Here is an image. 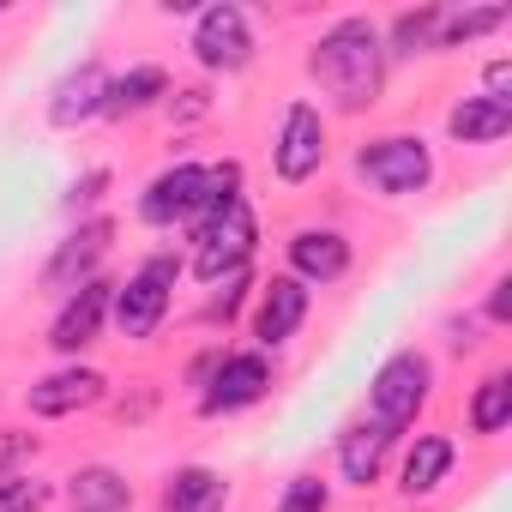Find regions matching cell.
Segmentation results:
<instances>
[{"mask_svg": "<svg viewBox=\"0 0 512 512\" xmlns=\"http://www.w3.org/2000/svg\"><path fill=\"white\" fill-rule=\"evenodd\" d=\"M67 512H133V482L115 464H79L61 482Z\"/></svg>", "mask_w": 512, "mask_h": 512, "instance_id": "18", "label": "cell"}, {"mask_svg": "<svg viewBox=\"0 0 512 512\" xmlns=\"http://www.w3.org/2000/svg\"><path fill=\"white\" fill-rule=\"evenodd\" d=\"M223 506H229V476L211 470V464L169 470V482L157 494V512H223Z\"/></svg>", "mask_w": 512, "mask_h": 512, "instance_id": "19", "label": "cell"}, {"mask_svg": "<svg viewBox=\"0 0 512 512\" xmlns=\"http://www.w3.org/2000/svg\"><path fill=\"white\" fill-rule=\"evenodd\" d=\"M187 241H193V278L217 290L223 278L247 272L253 247H260V217H253V205H247V199H235V205H223L217 217L193 223V229H187Z\"/></svg>", "mask_w": 512, "mask_h": 512, "instance_id": "5", "label": "cell"}, {"mask_svg": "<svg viewBox=\"0 0 512 512\" xmlns=\"http://www.w3.org/2000/svg\"><path fill=\"white\" fill-rule=\"evenodd\" d=\"M434 31H440V7H416V13H398L392 25H380L386 61H416V55H434Z\"/></svg>", "mask_w": 512, "mask_h": 512, "instance_id": "24", "label": "cell"}, {"mask_svg": "<svg viewBox=\"0 0 512 512\" xmlns=\"http://www.w3.org/2000/svg\"><path fill=\"white\" fill-rule=\"evenodd\" d=\"M452 464H458V440H452V434H440V428L416 434V440L404 446V458H398V494H404V500H428V494L452 476Z\"/></svg>", "mask_w": 512, "mask_h": 512, "instance_id": "16", "label": "cell"}, {"mask_svg": "<svg viewBox=\"0 0 512 512\" xmlns=\"http://www.w3.org/2000/svg\"><path fill=\"white\" fill-rule=\"evenodd\" d=\"M109 302H115V284H109V278H91V284H79L73 296H61V308H55V320H49V350L67 356V362H79V356L103 338Z\"/></svg>", "mask_w": 512, "mask_h": 512, "instance_id": "11", "label": "cell"}, {"mask_svg": "<svg viewBox=\"0 0 512 512\" xmlns=\"http://www.w3.org/2000/svg\"><path fill=\"white\" fill-rule=\"evenodd\" d=\"M109 247H115V217H85V223H79V229H67V235H61V247L49 253V266H43V290L73 296L79 284L103 278Z\"/></svg>", "mask_w": 512, "mask_h": 512, "instance_id": "9", "label": "cell"}, {"mask_svg": "<svg viewBox=\"0 0 512 512\" xmlns=\"http://www.w3.org/2000/svg\"><path fill=\"white\" fill-rule=\"evenodd\" d=\"M31 458H37V434H25V428H0V482H7V476H25Z\"/></svg>", "mask_w": 512, "mask_h": 512, "instance_id": "27", "label": "cell"}, {"mask_svg": "<svg viewBox=\"0 0 512 512\" xmlns=\"http://www.w3.org/2000/svg\"><path fill=\"white\" fill-rule=\"evenodd\" d=\"M506 133H512V109H500L488 97H464L446 115V139L452 145H500Z\"/></svg>", "mask_w": 512, "mask_h": 512, "instance_id": "21", "label": "cell"}, {"mask_svg": "<svg viewBox=\"0 0 512 512\" xmlns=\"http://www.w3.org/2000/svg\"><path fill=\"white\" fill-rule=\"evenodd\" d=\"M278 512H332V482H326V476H314V470L290 476V482H284V494H278Z\"/></svg>", "mask_w": 512, "mask_h": 512, "instance_id": "25", "label": "cell"}, {"mask_svg": "<svg viewBox=\"0 0 512 512\" xmlns=\"http://www.w3.org/2000/svg\"><path fill=\"white\" fill-rule=\"evenodd\" d=\"M470 434H482V440H494V434H506V422H512V368H494V374H482L476 380V392H470Z\"/></svg>", "mask_w": 512, "mask_h": 512, "instance_id": "22", "label": "cell"}, {"mask_svg": "<svg viewBox=\"0 0 512 512\" xmlns=\"http://www.w3.org/2000/svg\"><path fill=\"white\" fill-rule=\"evenodd\" d=\"M284 260H290V278L308 284V290H326L338 278H350V260H356V247L344 229L332 223H302L290 241H284Z\"/></svg>", "mask_w": 512, "mask_h": 512, "instance_id": "12", "label": "cell"}, {"mask_svg": "<svg viewBox=\"0 0 512 512\" xmlns=\"http://www.w3.org/2000/svg\"><path fill=\"white\" fill-rule=\"evenodd\" d=\"M428 398H434V356L416 350V344H404L368 380V422H380L386 434H404L428 410Z\"/></svg>", "mask_w": 512, "mask_h": 512, "instance_id": "3", "label": "cell"}, {"mask_svg": "<svg viewBox=\"0 0 512 512\" xmlns=\"http://www.w3.org/2000/svg\"><path fill=\"white\" fill-rule=\"evenodd\" d=\"M482 97L500 103V109H512V61H506V55H494V61L482 67Z\"/></svg>", "mask_w": 512, "mask_h": 512, "instance_id": "29", "label": "cell"}, {"mask_svg": "<svg viewBox=\"0 0 512 512\" xmlns=\"http://www.w3.org/2000/svg\"><path fill=\"white\" fill-rule=\"evenodd\" d=\"M181 272H187V260H181L175 247H157V253H145V260L127 272V284H115V302H109V320H115V332H121V338H133V344L157 338V326L169 320V302H175V284H181Z\"/></svg>", "mask_w": 512, "mask_h": 512, "instance_id": "2", "label": "cell"}, {"mask_svg": "<svg viewBox=\"0 0 512 512\" xmlns=\"http://www.w3.org/2000/svg\"><path fill=\"white\" fill-rule=\"evenodd\" d=\"M350 163L380 199H416L434 187V145L422 133H380V139L356 145Z\"/></svg>", "mask_w": 512, "mask_h": 512, "instance_id": "4", "label": "cell"}, {"mask_svg": "<svg viewBox=\"0 0 512 512\" xmlns=\"http://www.w3.org/2000/svg\"><path fill=\"white\" fill-rule=\"evenodd\" d=\"M163 97H169V73H163L157 61H139V67H127L121 79H109V103H103V115H109V121H133V115L157 109Z\"/></svg>", "mask_w": 512, "mask_h": 512, "instance_id": "20", "label": "cell"}, {"mask_svg": "<svg viewBox=\"0 0 512 512\" xmlns=\"http://www.w3.org/2000/svg\"><path fill=\"white\" fill-rule=\"evenodd\" d=\"M386 67H392V61H386L380 25H374L368 13L332 19V25L314 37V49H308V79L326 91V103H332L338 115L374 109L380 91H386Z\"/></svg>", "mask_w": 512, "mask_h": 512, "instance_id": "1", "label": "cell"}, {"mask_svg": "<svg viewBox=\"0 0 512 512\" xmlns=\"http://www.w3.org/2000/svg\"><path fill=\"white\" fill-rule=\"evenodd\" d=\"M308 308H314V290L296 284L290 272L266 278L260 290H253V338H260V350H284L302 326H308Z\"/></svg>", "mask_w": 512, "mask_h": 512, "instance_id": "14", "label": "cell"}, {"mask_svg": "<svg viewBox=\"0 0 512 512\" xmlns=\"http://www.w3.org/2000/svg\"><path fill=\"white\" fill-rule=\"evenodd\" d=\"M482 320H488V326H506V320H512V278H494V290H488V308H482Z\"/></svg>", "mask_w": 512, "mask_h": 512, "instance_id": "32", "label": "cell"}, {"mask_svg": "<svg viewBox=\"0 0 512 512\" xmlns=\"http://www.w3.org/2000/svg\"><path fill=\"white\" fill-rule=\"evenodd\" d=\"M247 290H253V278H247V272H235V278H223V290H217V296L205 302V320H211V326H217V320L229 326V320L241 314V302H247Z\"/></svg>", "mask_w": 512, "mask_h": 512, "instance_id": "28", "label": "cell"}, {"mask_svg": "<svg viewBox=\"0 0 512 512\" xmlns=\"http://www.w3.org/2000/svg\"><path fill=\"white\" fill-rule=\"evenodd\" d=\"M512 13L506 7H440V31H434V55L440 49H470L482 37H494Z\"/></svg>", "mask_w": 512, "mask_h": 512, "instance_id": "23", "label": "cell"}, {"mask_svg": "<svg viewBox=\"0 0 512 512\" xmlns=\"http://www.w3.org/2000/svg\"><path fill=\"white\" fill-rule=\"evenodd\" d=\"M103 398H109V374L91 368V362H61V368H49L43 380L25 386V410L43 416V422H61V416L97 410Z\"/></svg>", "mask_w": 512, "mask_h": 512, "instance_id": "10", "label": "cell"}, {"mask_svg": "<svg viewBox=\"0 0 512 512\" xmlns=\"http://www.w3.org/2000/svg\"><path fill=\"white\" fill-rule=\"evenodd\" d=\"M187 49H193V61L205 73H223V79L247 73L253 55H260V43H253V19H247V7H235V0H211V7L193 13Z\"/></svg>", "mask_w": 512, "mask_h": 512, "instance_id": "7", "label": "cell"}, {"mask_svg": "<svg viewBox=\"0 0 512 512\" xmlns=\"http://www.w3.org/2000/svg\"><path fill=\"white\" fill-rule=\"evenodd\" d=\"M163 103H169V115H181V121H199V115H211V91H199V85H193V91H169Z\"/></svg>", "mask_w": 512, "mask_h": 512, "instance_id": "31", "label": "cell"}, {"mask_svg": "<svg viewBox=\"0 0 512 512\" xmlns=\"http://www.w3.org/2000/svg\"><path fill=\"white\" fill-rule=\"evenodd\" d=\"M326 151H332V127H326L320 103L290 97L278 115V133H272V175L284 187H308L326 169Z\"/></svg>", "mask_w": 512, "mask_h": 512, "instance_id": "6", "label": "cell"}, {"mask_svg": "<svg viewBox=\"0 0 512 512\" xmlns=\"http://www.w3.org/2000/svg\"><path fill=\"white\" fill-rule=\"evenodd\" d=\"M55 500V488L43 476H7L0 482V512H43Z\"/></svg>", "mask_w": 512, "mask_h": 512, "instance_id": "26", "label": "cell"}, {"mask_svg": "<svg viewBox=\"0 0 512 512\" xmlns=\"http://www.w3.org/2000/svg\"><path fill=\"white\" fill-rule=\"evenodd\" d=\"M109 103V67L103 61H79L67 67L55 85H49V127L73 133V127H91Z\"/></svg>", "mask_w": 512, "mask_h": 512, "instance_id": "15", "label": "cell"}, {"mask_svg": "<svg viewBox=\"0 0 512 512\" xmlns=\"http://www.w3.org/2000/svg\"><path fill=\"white\" fill-rule=\"evenodd\" d=\"M392 440L398 434H386L380 422H350L344 434H338V476L350 482V488H374L380 476H386V458H392Z\"/></svg>", "mask_w": 512, "mask_h": 512, "instance_id": "17", "label": "cell"}, {"mask_svg": "<svg viewBox=\"0 0 512 512\" xmlns=\"http://www.w3.org/2000/svg\"><path fill=\"white\" fill-rule=\"evenodd\" d=\"M278 368L266 350H223V362L211 368V380L193 392V410L199 416H235V410H253L266 392H272Z\"/></svg>", "mask_w": 512, "mask_h": 512, "instance_id": "8", "label": "cell"}, {"mask_svg": "<svg viewBox=\"0 0 512 512\" xmlns=\"http://www.w3.org/2000/svg\"><path fill=\"white\" fill-rule=\"evenodd\" d=\"M199 193H205V163L181 157L169 169H157L139 193V223L145 229H187L193 211H199Z\"/></svg>", "mask_w": 512, "mask_h": 512, "instance_id": "13", "label": "cell"}, {"mask_svg": "<svg viewBox=\"0 0 512 512\" xmlns=\"http://www.w3.org/2000/svg\"><path fill=\"white\" fill-rule=\"evenodd\" d=\"M109 181H115L109 169H85V175L73 181V193H67V211H91V205L109 193Z\"/></svg>", "mask_w": 512, "mask_h": 512, "instance_id": "30", "label": "cell"}]
</instances>
